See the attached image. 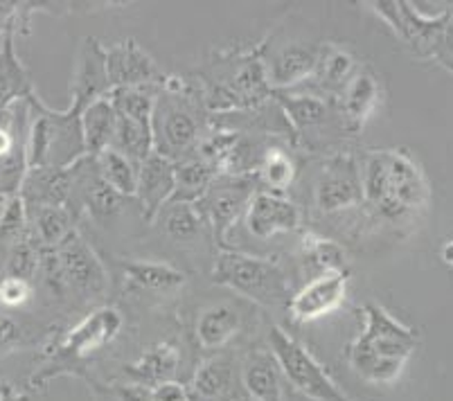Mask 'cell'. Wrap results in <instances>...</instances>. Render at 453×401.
Instances as JSON below:
<instances>
[{"mask_svg": "<svg viewBox=\"0 0 453 401\" xmlns=\"http://www.w3.org/2000/svg\"><path fill=\"white\" fill-rule=\"evenodd\" d=\"M364 205L393 226L413 223L426 210L431 189L419 165L402 149H377L361 165Z\"/></svg>", "mask_w": 453, "mask_h": 401, "instance_id": "1", "label": "cell"}, {"mask_svg": "<svg viewBox=\"0 0 453 401\" xmlns=\"http://www.w3.org/2000/svg\"><path fill=\"white\" fill-rule=\"evenodd\" d=\"M418 347V334L386 312L381 305H364V332L348 347V363L357 377L374 386H390Z\"/></svg>", "mask_w": 453, "mask_h": 401, "instance_id": "2", "label": "cell"}, {"mask_svg": "<svg viewBox=\"0 0 453 401\" xmlns=\"http://www.w3.org/2000/svg\"><path fill=\"white\" fill-rule=\"evenodd\" d=\"M210 127V115L203 104L201 86L180 77H167L156 97L151 115L154 151L172 163L195 158L199 140Z\"/></svg>", "mask_w": 453, "mask_h": 401, "instance_id": "3", "label": "cell"}, {"mask_svg": "<svg viewBox=\"0 0 453 401\" xmlns=\"http://www.w3.org/2000/svg\"><path fill=\"white\" fill-rule=\"evenodd\" d=\"M203 104L214 113H233L273 97L266 80L265 45L249 52H224L203 73Z\"/></svg>", "mask_w": 453, "mask_h": 401, "instance_id": "4", "label": "cell"}, {"mask_svg": "<svg viewBox=\"0 0 453 401\" xmlns=\"http://www.w3.org/2000/svg\"><path fill=\"white\" fill-rule=\"evenodd\" d=\"M30 134H27V163L30 167L68 169L86 158L81 134V109L70 104L55 111L43 104L39 95L30 97Z\"/></svg>", "mask_w": 453, "mask_h": 401, "instance_id": "5", "label": "cell"}, {"mask_svg": "<svg viewBox=\"0 0 453 401\" xmlns=\"http://www.w3.org/2000/svg\"><path fill=\"white\" fill-rule=\"evenodd\" d=\"M36 278L52 297H102L109 289V275L102 259L95 255L80 233H75L57 251H43Z\"/></svg>", "mask_w": 453, "mask_h": 401, "instance_id": "6", "label": "cell"}, {"mask_svg": "<svg viewBox=\"0 0 453 401\" xmlns=\"http://www.w3.org/2000/svg\"><path fill=\"white\" fill-rule=\"evenodd\" d=\"M214 282L249 297L262 307H287L294 291L278 262L240 251H221L214 259Z\"/></svg>", "mask_w": 453, "mask_h": 401, "instance_id": "7", "label": "cell"}, {"mask_svg": "<svg viewBox=\"0 0 453 401\" xmlns=\"http://www.w3.org/2000/svg\"><path fill=\"white\" fill-rule=\"evenodd\" d=\"M122 329V316L118 309L113 307H100L90 312L84 320H80L73 329L61 334L55 341V345L45 352V357H50L52 363L45 370L30 379L32 386L43 388V383L50 382L52 377L61 374L65 366L75 361H84L90 354L100 352L102 347L115 341V336Z\"/></svg>", "mask_w": 453, "mask_h": 401, "instance_id": "8", "label": "cell"}, {"mask_svg": "<svg viewBox=\"0 0 453 401\" xmlns=\"http://www.w3.org/2000/svg\"><path fill=\"white\" fill-rule=\"evenodd\" d=\"M271 354L284 379L311 401H352L341 390L319 359L282 328H271Z\"/></svg>", "mask_w": 453, "mask_h": 401, "instance_id": "9", "label": "cell"}, {"mask_svg": "<svg viewBox=\"0 0 453 401\" xmlns=\"http://www.w3.org/2000/svg\"><path fill=\"white\" fill-rule=\"evenodd\" d=\"M255 176H234V174H217V179L208 188V192L196 201V208L203 214L205 223L214 233V242L221 251H228L230 230L237 219L244 217L249 201L257 192Z\"/></svg>", "mask_w": 453, "mask_h": 401, "instance_id": "10", "label": "cell"}, {"mask_svg": "<svg viewBox=\"0 0 453 401\" xmlns=\"http://www.w3.org/2000/svg\"><path fill=\"white\" fill-rule=\"evenodd\" d=\"M314 205L323 214H339L364 205L361 167L348 154L327 158L314 181Z\"/></svg>", "mask_w": 453, "mask_h": 401, "instance_id": "11", "label": "cell"}, {"mask_svg": "<svg viewBox=\"0 0 453 401\" xmlns=\"http://www.w3.org/2000/svg\"><path fill=\"white\" fill-rule=\"evenodd\" d=\"M273 99L289 120L294 134L303 135L307 144L314 143V138H323V131L334 127L348 131L334 99L319 93H294V90L273 93Z\"/></svg>", "mask_w": 453, "mask_h": 401, "instance_id": "12", "label": "cell"}, {"mask_svg": "<svg viewBox=\"0 0 453 401\" xmlns=\"http://www.w3.org/2000/svg\"><path fill=\"white\" fill-rule=\"evenodd\" d=\"M372 7L418 55H435L449 12H442L434 19V16L419 14L411 3H403V0H381V3H372Z\"/></svg>", "mask_w": 453, "mask_h": 401, "instance_id": "13", "label": "cell"}, {"mask_svg": "<svg viewBox=\"0 0 453 401\" xmlns=\"http://www.w3.org/2000/svg\"><path fill=\"white\" fill-rule=\"evenodd\" d=\"M244 226L250 237L269 242L278 235H289L303 226V212L284 194L257 189L244 212Z\"/></svg>", "mask_w": 453, "mask_h": 401, "instance_id": "14", "label": "cell"}, {"mask_svg": "<svg viewBox=\"0 0 453 401\" xmlns=\"http://www.w3.org/2000/svg\"><path fill=\"white\" fill-rule=\"evenodd\" d=\"M348 273H325L319 278H311L287 303L291 320L304 325V322L320 320L341 309L348 297Z\"/></svg>", "mask_w": 453, "mask_h": 401, "instance_id": "15", "label": "cell"}, {"mask_svg": "<svg viewBox=\"0 0 453 401\" xmlns=\"http://www.w3.org/2000/svg\"><path fill=\"white\" fill-rule=\"evenodd\" d=\"M106 70L111 90L129 86H163L167 80V74L135 39L118 41L106 48Z\"/></svg>", "mask_w": 453, "mask_h": 401, "instance_id": "16", "label": "cell"}, {"mask_svg": "<svg viewBox=\"0 0 453 401\" xmlns=\"http://www.w3.org/2000/svg\"><path fill=\"white\" fill-rule=\"evenodd\" d=\"M109 70H106V48L95 39L86 36L77 55L75 73L70 81V104L84 111L95 99L109 97Z\"/></svg>", "mask_w": 453, "mask_h": 401, "instance_id": "17", "label": "cell"}, {"mask_svg": "<svg viewBox=\"0 0 453 401\" xmlns=\"http://www.w3.org/2000/svg\"><path fill=\"white\" fill-rule=\"evenodd\" d=\"M319 64V48L309 43H284L271 57H265L266 80L273 93L294 90L314 77Z\"/></svg>", "mask_w": 453, "mask_h": 401, "instance_id": "18", "label": "cell"}, {"mask_svg": "<svg viewBox=\"0 0 453 401\" xmlns=\"http://www.w3.org/2000/svg\"><path fill=\"white\" fill-rule=\"evenodd\" d=\"M176 188V163L170 158H165L160 154H151L150 158L142 160L138 167V189H135V198H138L142 214L147 221H154L156 214L170 204L174 197Z\"/></svg>", "mask_w": 453, "mask_h": 401, "instance_id": "19", "label": "cell"}, {"mask_svg": "<svg viewBox=\"0 0 453 401\" xmlns=\"http://www.w3.org/2000/svg\"><path fill=\"white\" fill-rule=\"evenodd\" d=\"M381 102V84L370 68H359L343 93L339 95V113L349 134H359L377 113Z\"/></svg>", "mask_w": 453, "mask_h": 401, "instance_id": "20", "label": "cell"}, {"mask_svg": "<svg viewBox=\"0 0 453 401\" xmlns=\"http://www.w3.org/2000/svg\"><path fill=\"white\" fill-rule=\"evenodd\" d=\"M73 167H30L19 189L26 208H50V205H70L73 197Z\"/></svg>", "mask_w": 453, "mask_h": 401, "instance_id": "21", "label": "cell"}, {"mask_svg": "<svg viewBox=\"0 0 453 401\" xmlns=\"http://www.w3.org/2000/svg\"><path fill=\"white\" fill-rule=\"evenodd\" d=\"M359 66L349 50L336 43H323L319 48V64H316L314 77L316 86L320 89L319 95L329 99H339L348 81L357 74Z\"/></svg>", "mask_w": 453, "mask_h": 401, "instance_id": "22", "label": "cell"}, {"mask_svg": "<svg viewBox=\"0 0 453 401\" xmlns=\"http://www.w3.org/2000/svg\"><path fill=\"white\" fill-rule=\"evenodd\" d=\"M30 237L39 243L41 251H57L77 233V214L68 205L50 208H27Z\"/></svg>", "mask_w": 453, "mask_h": 401, "instance_id": "23", "label": "cell"}, {"mask_svg": "<svg viewBox=\"0 0 453 401\" xmlns=\"http://www.w3.org/2000/svg\"><path fill=\"white\" fill-rule=\"evenodd\" d=\"M189 401H230L234 395V367L226 357H212L195 370L188 388Z\"/></svg>", "mask_w": 453, "mask_h": 401, "instance_id": "24", "label": "cell"}, {"mask_svg": "<svg viewBox=\"0 0 453 401\" xmlns=\"http://www.w3.org/2000/svg\"><path fill=\"white\" fill-rule=\"evenodd\" d=\"M242 325V312L228 303L210 305L196 318V341L203 350H219V347L228 345L237 334H240Z\"/></svg>", "mask_w": 453, "mask_h": 401, "instance_id": "25", "label": "cell"}, {"mask_svg": "<svg viewBox=\"0 0 453 401\" xmlns=\"http://www.w3.org/2000/svg\"><path fill=\"white\" fill-rule=\"evenodd\" d=\"M35 93L30 73L14 50V27H10L3 50H0V113L14 106L16 102L32 97Z\"/></svg>", "mask_w": 453, "mask_h": 401, "instance_id": "26", "label": "cell"}, {"mask_svg": "<svg viewBox=\"0 0 453 401\" xmlns=\"http://www.w3.org/2000/svg\"><path fill=\"white\" fill-rule=\"evenodd\" d=\"M115 127H118V113H115L109 97L95 99L93 104L86 106L81 111V134H84L86 156L95 158L102 151L111 149Z\"/></svg>", "mask_w": 453, "mask_h": 401, "instance_id": "27", "label": "cell"}, {"mask_svg": "<svg viewBox=\"0 0 453 401\" xmlns=\"http://www.w3.org/2000/svg\"><path fill=\"white\" fill-rule=\"evenodd\" d=\"M242 386L253 401H282L280 367L273 354H253L242 372Z\"/></svg>", "mask_w": 453, "mask_h": 401, "instance_id": "28", "label": "cell"}, {"mask_svg": "<svg viewBox=\"0 0 453 401\" xmlns=\"http://www.w3.org/2000/svg\"><path fill=\"white\" fill-rule=\"evenodd\" d=\"M156 219L160 221V228L172 242L192 243L203 235L208 228L203 214L196 208V204H183V201H172L165 205Z\"/></svg>", "mask_w": 453, "mask_h": 401, "instance_id": "29", "label": "cell"}, {"mask_svg": "<svg viewBox=\"0 0 453 401\" xmlns=\"http://www.w3.org/2000/svg\"><path fill=\"white\" fill-rule=\"evenodd\" d=\"M180 366V352L174 343H156V345L147 347L145 352L140 354L138 361L131 366V374L138 377L140 382L158 383L174 382L176 372Z\"/></svg>", "mask_w": 453, "mask_h": 401, "instance_id": "30", "label": "cell"}, {"mask_svg": "<svg viewBox=\"0 0 453 401\" xmlns=\"http://www.w3.org/2000/svg\"><path fill=\"white\" fill-rule=\"evenodd\" d=\"M93 160L102 183L109 185L113 192L122 194V197L127 198L135 197L140 165H135L134 160H129L127 156L118 154L115 149H106V151H102L100 156H95Z\"/></svg>", "mask_w": 453, "mask_h": 401, "instance_id": "31", "label": "cell"}, {"mask_svg": "<svg viewBox=\"0 0 453 401\" xmlns=\"http://www.w3.org/2000/svg\"><path fill=\"white\" fill-rule=\"evenodd\" d=\"M125 278L147 291H176L185 284V273L167 262H127Z\"/></svg>", "mask_w": 453, "mask_h": 401, "instance_id": "32", "label": "cell"}, {"mask_svg": "<svg viewBox=\"0 0 453 401\" xmlns=\"http://www.w3.org/2000/svg\"><path fill=\"white\" fill-rule=\"evenodd\" d=\"M296 163L284 149L269 147L255 169V181L259 189L273 194H284L296 179Z\"/></svg>", "mask_w": 453, "mask_h": 401, "instance_id": "33", "label": "cell"}, {"mask_svg": "<svg viewBox=\"0 0 453 401\" xmlns=\"http://www.w3.org/2000/svg\"><path fill=\"white\" fill-rule=\"evenodd\" d=\"M111 149H115L118 154L134 160L135 165H140L142 160H147L154 154V134H151V124L135 122V120L118 115V127H115Z\"/></svg>", "mask_w": 453, "mask_h": 401, "instance_id": "34", "label": "cell"}, {"mask_svg": "<svg viewBox=\"0 0 453 401\" xmlns=\"http://www.w3.org/2000/svg\"><path fill=\"white\" fill-rule=\"evenodd\" d=\"M163 86H129V89H113L109 93V102L115 113L135 122L151 124L156 97Z\"/></svg>", "mask_w": 453, "mask_h": 401, "instance_id": "35", "label": "cell"}, {"mask_svg": "<svg viewBox=\"0 0 453 401\" xmlns=\"http://www.w3.org/2000/svg\"><path fill=\"white\" fill-rule=\"evenodd\" d=\"M214 179H217V169L210 167L203 160L189 158L183 163H176V188L172 201L196 204L208 192Z\"/></svg>", "mask_w": 453, "mask_h": 401, "instance_id": "36", "label": "cell"}, {"mask_svg": "<svg viewBox=\"0 0 453 401\" xmlns=\"http://www.w3.org/2000/svg\"><path fill=\"white\" fill-rule=\"evenodd\" d=\"M300 246H303V262L316 271L314 278L325 273H348L345 251L332 239L320 237L316 233H304Z\"/></svg>", "mask_w": 453, "mask_h": 401, "instance_id": "37", "label": "cell"}, {"mask_svg": "<svg viewBox=\"0 0 453 401\" xmlns=\"http://www.w3.org/2000/svg\"><path fill=\"white\" fill-rule=\"evenodd\" d=\"M27 237H30L27 208L23 204V198L16 194V197L7 198L5 212L0 219V275H3V262H5L12 248L19 246L20 242H26Z\"/></svg>", "mask_w": 453, "mask_h": 401, "instance_id": "38", "label": "cell"}, {"mask_svg": "<svg viewBox=\"0 0 453 401\" xmlns=\"http://www.w3.org/2000/svg\"><path fill=\"white\" fill-rule=\"evenodd\" d=\"M41 258H43V251L39 248V243L32 237H27L26 242H20L19 246L12 248L10 255L5 258V262H3V278H19L35 284L41 268Z\"/></svg>", "mask_w": 453, "mask_h": 401, "instance_id": "39", "label": "cell"}, {"mask_svg": "<svg viewBox=\"0 0 453 401\" xmlns=\"http://www.w3.org/2000/svg\"><path fill=\"white\" fill-rule=\"evenodd\" d=\"M35 297V284L19 278L0 280V309L14 312V309L26 307Z\"/></svg>", "mask_w": 453, "mask_h": 401, "instance_id": "40", "label": "cell"}, {"mask_svg": "<svg viewBox=\"0 0 453 401\" xmlns=\"http://www.w3.org/2000/svg\"><path fill=\"white\" fill-rule=\"evenodd\" d=\"M26 336L27 332L23 328V322L12 316V312H7V309H0V357L16 352L19 347H23Z\"/></svg>", "mask_w": 453, "mask_h": 401, "instance_id": "41", "label": "cell"}, {"mask_svg": "<svg viewBox=\"0 0 453 401\" xmlns=\"http://www.w3.org/2000/svg\"><path fill=\"white\" fill-rule=\"evenodd\" d=\"M435 57L440 59V64H444L447 68L453 70V10L449 12L447 25H444L442 39H440L438 50H435Z\"/></svg>", "mask_w": 453, "mask_h": 401, "instance_id": "42", "label": "cell"}, {"mask_svg": "<svg viewBox=\"0 0 453 401\" xmlns=\"http://www.w3.org/2000/svg\"><path fill=\"white\" fill-rule=\"evenodd\" d=\"M154 401H189L188 388L176 382H163L154 386Z\"/></svg>", "mask_w": 453, "mask_h": 401, "instance_id": "43", "label": "cell"}, {"mask_svg": "<svg viewBox=\"0 0 453 401\" xmlns=\"http://www.w3.org/2000/svg\"><path fill=\"white\" fill-rule=\"evenodd\" d=\"M115 395L118 401H154V388L145 383H131V386H118Z\"/></svg>", "mask_w": 453, "mask_h": 401, "instance_id": "44", "label": "cell"}, {"mask_svg": "<svg viewBox=\"0 0 453 401\" xmlns=\"http://www.w3.org/2000/svg\"><path fill=\"white\" fill-rule=\"evenodd\" d=\"M0 401H35V399H32L27 392L16 390V388L10 386V383H3V386H0Z\"/></svg>", "mask_w": 453, "mask_h": 401, "instance_id": "45", "label": "cell"}, {"mask_svg": "<svg viewBox=\"0 0 453 401\" xmlns=\"http://www.w3.org/2000/svg\"><path fill=\"white\" fill-rule=\"evenodd\" d=\"M442 259L449 264V266H453V242H449L447 246L442 248Z\"/></svg>", "mask_w": 453, "mask_h": 401, "instance_id": "46", "label": "cell"}, {"mask_svg": "<svg viewBox=\"0 0 453 401\" xmlns=\"http://www.w3.org/2000/svg\"><path fill=\"white\" fill-rule=\"evenodd\" d=\"M10 27H12V23H0V50H3V43H5Z\"/></svg>", "mask_w": 453, "mask_h": 401, "instance_id": "47", "label": "cell"}, {"mask_svg": "<svg viewBox=\"0 0 453 401\" xmlns=\"http://www.w3.org/2000/svg\"><path fill=\"white\" fill-rule=\"evenodd\" d=\"M7 198H10V197H3V194H0V219H3V212H5Z\"/></svg>", "mask_w": 453, "mask_h": 401, "instance_id": "48", "label": "cell"}, {"mask_svg": "<svg viewBox=\"0 0 453 401\" xmlns=\"http://www.w3.org/2000/svg\"><path fill=\"white\" fill-rule=\"evenodd\" d=\"M0 278H3V275H0Z\"/></svg>", "mask_w": 453, "mask_h": 401, "instance_id": "49", "label": "cell"}]
</instances>
